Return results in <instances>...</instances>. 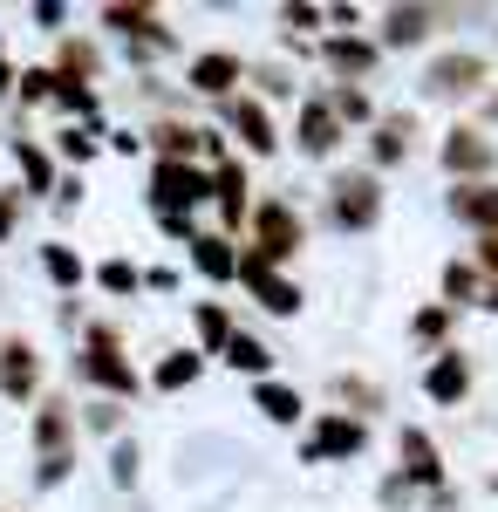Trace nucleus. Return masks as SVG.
I'll return each mask as SVG.
<instances>
[{
	"label": "nucleus",
	"mask_w": 498,
	"mask_h": 512,
	"mask_svg": "<svg viewBox=\"0 0 498 512\" xmlns=\"http://www.w3.org/2000/svg\"><path fill=\"white\" fill-rule=\"evenodd\" d=\"M464 383H471V376H464V362H458V355H437V369L423 376V390L437 396V403H451V396H464Z\"/></svg>",
	"instance_id": "nucleus-24"
},
{
	"label": "nucleus",
	"mask_w": 498,
	"mask_h": 512,
	"mask_svg": "<svg viewBox=\"0 0 498 512\" xmlns=\"http://www.w3.org/2000/svg\"><path fill=\"white\" fill-rule=\"evenodd\" d=\"M403 472L417 478V485H437V472H444V465H437V444L423 431H403Z\"/></svg>",
	"instance_id": "nucleus-19"
},
{
	"label": "nucleus",
	"mask_w": 498,
	"mask_h": 512,
	"mask_svg": "<svg viewBox=\"0 0 498 512\" xmlns=\"http://www.w3.org/2000/svg\"><path fill=\"white\" fill-rule=\"evenodd\" d=\"M410 151V117H389V123H376V164H396Z\"/></svg>",
	"instance_id": "nucleus-26"
},
{
	"label": "nucleus",
	"mask_w": 498,
	"mask_h": 512,
	"mask_svg": "<svg viewBox=\"0 0 498 512\" xmlns=\"http://www.w3.org/2000/svg\"><path fill=\"white\" fill-rule=\"evenodd\" d=\"M103 287H116V294H130V287H137V267H123V260H110V267H103Z\"/></svg>",
	"instance_id": "nucleus-33"
},
{
	"label": "nucleus",
	"mask_w": 498,
	"mask_h": 512,
	"mask_svg": "<svg viewBox=\"0 0 498 512\" xmlns=\"http://www.w3.org/2000/svg\"><path fill=\"white\" fill-rule=\"evenodd\" d=\"M239 280L260 294V308H267V315H294V308H301V287H294V280H280V267H273L267 253H239Z\"/></svg>",
	"instance_id": "nucleus-6"
},
{
	"label": "nucleus",
	"mask_w": 498,
	"mask_h": 512,
	"mask_svg": "<svg viewBox=\"0 0 498 512\" xmlns=\"http://www.w3.org/2000/svg\"><path fill=\"white\" fill-rule=\"evenodd\" d=\"M212 198L226 205V219H239V212H246V171H239L232 158H219V171H212Z\"/></svg>",
	"instance_id": "nucleus-22"
},
{
	"label": "nucleus",
	"mask_w": 498,
	"mask_h": 512,
	"mask_svg": "<svg viewBox=\"0 0 498 512\" xmlns=\"http://www.w3.org/2000/svg\"><path fill=\"white\" fill-rule=\"evenodd\" d=\"M444 164H451V171H485V164H492V144H485L478 130H458V137L444 144Z\"/></svg>",
	"instance_id": "nucleus-20"
},
{
	"label": "nucleus",
	"mask_w": 498,
	"mask_h": 512,
	"mask_svg": "<svg viewBox=\"0 0 498 512\" xmlns=\"http://www.w3.org/2000/svg\"><path fill=\"white\" fill-rule=\"evenodd\" d=\"M89 424L96 431H123V403H89Z\"/></svg>",
	"instance_id": "nucleus-32"
},
{
	"label": "nucleus",
	"mask_w": 498,
	"mask_h": 512,
	"mask_svg": "<svg viewBox=\"0 0 498 512\" xmlns=\"http://www.w3.org/2000/svg\"><path fill=\"white\" fill-rule=\"evenodd\" d=\"M14 82H21L28 103H48V96H55V69H28V76H14Z\"/></svg>",
	"instance_id": "nucleus-30"
},
{
	"label": "nucleus",
	"mask_w": 498,
	"mask_h": 512,
	"mask_svg": "<svg viewBox=\"0 0 498 512\" xmlns=\"http://www.w3.org/2000/svg\"><path fill=\"white\" fill-rule=\"evenodd\" d=\"M7 89H14V69H7V55H0V96H7Z\"/></svg>",
	"instance_id": "nucleus-37"
},
{
	"label": "nucleus",
	"mask_w": 498,
	"mask_h": 512,
	"mask_svg": "<svg viewBox=\"0 0 498 512\" xmlns=\"http://www.w3.org/2000/svg\"><path fill=\"white\" fill-rule=\"evenodd\" d=\"M294 137H301V151H307V158H328V151L342 144V117H335V110H328V103L314 96V103L301 110V130H294Z\"/></svg>",
	"instance_id": "nucleus-11"
},
{
	"label": "nucleus",
	"mask_w": 498,
	"mask_h": 512,
	"mask_svg": "<svg viewBox=\"0 0 498 512\" xmlns=\"http://www.w3.org/2000/svg\"><path fill=\"white\" fill-rule=\"evenodd\" d=\"M253 239H260L253 253H267L273 267H280V260H294V253H301V212H294V205H280V198L253 205Z\"/></svg>",
	"instance_id": "nucleus-4"
},
{
	"label": "nucleus",
	"mask_w": 498,
	"mask_h": 512,
	"mask_svg": "<svg viewBox=\"0 0 498 512\" xmlns=\"http://www.w3.org/2000/svg\"><path fill=\"white\" fill-rule=\"evenodd\" d=\"M478 76H485V62H478V55H444V62L430 69V89L464 96V89H478Z\"/></svg>",
	"instance_id": "nucleus-15"
},
{
	"label": "nucleus",
	"mask_w": 498,
	"mask_h": 512,
	"mask_svg": "<svg viewBox=\"0 0 498 512\" xmlns=\"http://www.w3.org/2000/svg\"><path fill=\"white\" fill-rule=\"evenodd\" d=\"M478 260H485V267L498 274V233H485V246H478Z\"/></svg>",
	"instance_id": "nucleus-35"
},
{
	"label": "nucleus",
	"mask_w": 498,
	"mask_h": 512,
	"mask_svg": "<svg viewBox=\"0 0 498 512\" xmlns=\"http://www.w3.org/2000/svg\"><path fill=\"white\" fill-rule=\"evenodd\" d=\"M423 28H430V7H396L383 21V41H423Z\"/></svg>",
	"instance_id": "nucleus-27"
},
{
	"label": "nucleus",
	"mask_w": 498,
	"mask_h": 512,
	"mask_svg": "<svg viewBox=\"0 0 498 512\" xmlns=\"http://www.w3.org/2000/svg\"><path fill=\"white\" fill-rule=\"evenodd\" d=\"M192 267H198L205 280H232V274H239V253H232L226 233H198V239H192Z\"/></svg>",
	"instance_id": "nucleus-13"
},
{
	"label": "nucleus",
	"mask_w": 498,
	"mask_h": 512,
	"mask_svg": "<svg viewBox=\"0 0 498 512\" xmlns=\"http://www.w3.org/2000/svg\"><path fill=\"white\" fill-rule=\"evenodd\" d=\"M492 110H498V103H492Z\"/></svg>",
	"instance_id": "nucleus-38"
},
{
	"label": "nucleus",
	"mask_w": 498,
	"mask_h": 512,
	"mask_svg": "<svg viewBox=\"0 0 498 512\" xmlns=\"http://www.w3.org/2000/svg\"><path fill=\"white\" fill-rule=\"evenodd\" d=\"M348 451H362V424L355 417H321L314 437H307V458H348Z\"/></svg>",
	"instance_id": "nucleus-12"
},
{
	"label": "nucleus",
	"mask_w": 498,
	"mask_h": 512,
	"mask_svg": "<svg viewBox=\"0 0 498 512\" xmlns=\"http://www.w3.org/2000/svg\"><path fill=\"white\" fill-rule=\"evenodd\" d=\"M239 76H246V62L226 55V48H212V55H198V62H192V89H198V96H232Z\"/></svg>",
	"instance_id": "nucleus-10"
},
{
	"label": "nucleus",
	"mask_w": 498,
	"mask_h": 512,
	"mask_svg": "<svg viewBox=\"0 0 498 512\" xmlns=\"http://www.w3.org/2000/svg\"><path fill=\"white\" fill-rule=\"evenodd\" d=\"M328 62L348 69V76H362V69L376 62V48H369V41H328Z\"/></svg>",
	"instance_id": "nucleus-28"
},
{
	"label": "nucleus",
	"mask_w": 498,
	"mask_h": 512,
	"mask_svg": "<svg viewBox=\"0 0 498 512\" xmlns=\"http://www.w3.org/2000/svg\"><path fill=\"white\" fill-rule=\"evenodd\" d=\"M253 410H260V417H273V424H294V417H301V396L267 376V383H253Z\"/></svg>",
	"instance_id": "nucleus-18"
},
{
	"label": "nucleus",
	"mask_w": 498,
	"mask_h": 512,
	"mask_svg": "<svg viewBox=\"0 0 498 512\" xmlns=\"http://www.w3.org/2000/svg\"><path fill=\"white\" fill-rule=\"evenodd\" d=\"M451 205H458V219L492 226V233H498V192H492V185H458V192H451Z\"/></svg>",
	"instance_id": "nucleus-17"
},
{
	"label": "nucleus",
	"mask_w": 498,
	"mask_h": 512,
	"mask_svg": "<svg viewBox=\"0 0 498 512\" xmlns=\"http://www.w3.org/2000/svg\"><path fill=\"white\" fill-rule=\"evenodd\" d=\"M14 164H21V178H28V192H55V164H48V151L41 144H14Z\"/></svg>",
	"instance_id": "nucleus-23"
},
{
	"label": "nucleus",
	"mask_w": 498,
	"mask_h": 512,
	"mask_svg": "<svg viewBox=\"0 0 498 512\" xmlns=\"http://www.w3.org/2000/svg\"><path fill=\"white\" fill-rule=\"evenodd\" d=\"M7 226H14V198H0V239H7Z\"/></svg>",
	"instance_id": "nucleus-36"
},
{
	"label": "nucleus",
	"mask_w": 498,
	"mask_h": 512,
	"mask_svg": "<svg viewBox=\"0 0 498 512\" xmlns=\"http://www.w3.org/2000/svg\"><path fill=\"white\" fill-rule=\"evenodd\" d=\"M82 376H89L96 390H110L116 403L137 390V376H130V362H123V335H116L110 321H89V335H82Z\"/></svg>",
	"instance_id": "nucleus-1"
},
{
	"label": "nucleus",
	"mask_w": 498,
	"mask_h": 512,
	"mask_svg": "<svg viewBox=\"0 0 498 512\" xmlns=\"http://www.w3.org/2000/svg\"><path fill=\"white\" fill-rule=\"evenodd\" d=\"M103 28H123V35H137V41H164L171 48V28H164L157 7H103Z\"/></svg>",
	"instance_id": "nucleus-14"
},
{
	"label": "nucleus",
	"mask_w": 498,
	"mask_h": 512,
	"mask_svg": "<svg viewBox=\"0 0 498 512\" xmlns=\"http://www.w3.org/2000/svg\"><path fill=\"white\" fill-rule=\"evenodd\" d=\"M335 226H348V233H362V226H376V212H383V192H376V178L369 171H348V178H335Z\"/></svg>",
	"instance_id": "nucleus-5"
},
{
	"label": "nucleus",
	"mask_w": 498,
	"mask_h": 512,
	"mask_svg": "<svg viewBox=\"0 0 498 512\" xmlns=\"http://www.w3.org/2000/svg\"><path fill=\"white\" fill-rule=\"evenodd\" d=\"M328 110H335V117H369V103H362V89H342V96H335Z\"/></svg>",
	"instance_id": "nucleus-34"
},
{
	"label": "nucleus",
	"mask_w": 498,
	"mask_h": 512,
	"mask_svg": "<svg viewBox=\"0 0 498 512\" xmlns=\"http://www.w3.org/2000/svg\"><path fill=\"white\" fill-rule=\"evenodd\" d=\"M62 151H69V158H96V130H89V123H76V130H62Z\"/></svg>",
	"instance_id": "nucleus-31"
},
{
	"label": "nucleus",
	"mask_w": 498,
	"mask_h": 512,
	"mask_svg": "<svg viewBox=\"0 0 498 512\" xmlns=\"http://www.w3.org/2000/svg\"><path fill=\"white\" fill-rule=\"evenodd\" d=\"M69 437H76V417L69 403H41L35 410V451H41V485H62L69 478Z\"/></svg>",
	"instance_id": "nucleus-3"
},
{
	"label": "nucleus",
	"mask_w": 498,
	"mask_h": 512,
	"mask_svg": "<svg viewBox=\"0 0 498 512\" xmlns=\"http://www.w3.org/2000/svg\"><path fill=\"white\" fill-rule=\"evenodd\" d=\"M226 362H232V369H246V376H260V383H267V369H273V355L260 349L253 335H232V342H226Z\"/></svg>",
	"instance_id": "nucleus-25"
},
{
	"label": "nucleus",
	"mask_w": 498,
	"mask_h": 512,
	"mask_svg": "<svg viewBox=\"0 0 498 512\" xmlns=\"http://www.w3.org/2000/svg\"><path fill=\"white\" fill-rule=\"evenodd\" d=\"M41 267L62 280V287H76V280H82V260L69 253V246H48V253H41Z\"/></svg>",
	"instance_id": "nucleus-29"
},
{
	"label": "nucleus",
	"mask_w": 498,
	"mask_h": 512,
	"mask_svg": "<svg viewBox=\"0 0 498 512\" xmlns=\"http://www.w3.org/2000/svg\"><path fill=\"white\" fill-rule=\"evenodd\" d=\"M198 369H205V349H178V355H164V362H157V390H192L198 383Z\"/></svg>",
	"instance_id": "nucleus-16"
},
{
	"label": "nucleus",
	"mask_w": 498,
	"mask_h": 512,
	"mask_svg": "<svg viewBox=\"0 0 498 512\" xmlns=\"http://www.w3.org/2000/svg\"><path fill=\"white\" fill-rule=\"evenodd\" d=\"M205 198H212V171H198V164H157L151 171V212L157 219H185Z\"/></svg>",
	"instance_id": "nucleus-2"
},
{
	"label": "nucleus",
	"mask_w": 498,
	"mask_h": 512,
	"mask_svg": "<svg viewBox=\"0 0 498 512\" xmlns=\"http://www.w3.org/2000/svg\"><path fill=\"white\" fill-rule=\"evenodd\" d=\"M192 321H198V342H205V355H219V349L232 342V315L219 308V301H198Z\"/></svg>",
	"instance_id": "nucleus-21"
},
{
	"label": "nucleus",
	"mask_w": 498,
	"mask_h": 512,
	"mask_svg": "<svg viewBox=\"0 0 498 512\" xmlns=\"http://www.w3.org/2000/svg\"><path fill=\"white\" fill-rule=\"evenodd\" d=\"M35 383H41L35 342H0V396H35Z\"/></svg>",
	"instance_id": "nucleus-9"
},
{
	"label": "nucleus",
	"mask_w": 498,
	"mask_h": 512,
	"mask_svg": "<svg viewBox=\"0 0 498 512\" xmlns=\"http://www.w3.org/2000/svg\"><path fill=\"white\" fill-rule=\"evenodd\" d=\"M226 117H232L239 144H246L253 158H273V144H280V137H273V117L260 110V103H253V96H232V103H226Z\"/></svg>",
	"instance_id": "nucleus-8"
},
{
	"label": "nucleus",
	"mask_w": 498,
	"mask_h": 512,
	"mask_svg": "<svg viewBox=\"0 0 498 512\" xmlns=\"http://www.w3.org/2000/svg\"><path fill=\"white\" fill-rule=\"evenodd\" d=\"M151 144H157V164H185L192 151H212V158H226V151H219V137H212V130H192V123H157Z\"/></svg>",
	"instance_id": "nucleus-7"
}]
</instances>
